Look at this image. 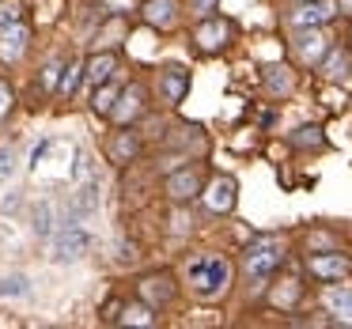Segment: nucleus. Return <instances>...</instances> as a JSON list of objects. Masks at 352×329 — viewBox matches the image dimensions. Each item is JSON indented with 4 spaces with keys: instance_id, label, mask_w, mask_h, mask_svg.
I'll return each mask as SVG.
<instances>
[{
    "instance_id": "obj_1",
    "label": "nucleus",
    "mask_w": 352,
    "mask_h": 329,
    "mask_svg": "<svg viewBox=\"0 0 352 329\" xmlns=\"http://www.w3.org/2000/svg\"><path fill=\"white\" fill-rule=\"evenodd\" d=\"M186 280H190V288L197 291L201 299H216V295H223L228 284H231V265L220 253H201V258H193L190 265H186Z\"/></svg>"
},
{
    "instance_id": "obj_2",
    "label": "nucleus",
    "mask_w": 352,
    "mask_h": 329,
    "mask_svg": "<svg viewBox=\"0 0 352 329\" xmlns=\"http://www.w3.org/2000/svg\"><path fill=\"white\" fill-rule=\"evenodd\" d=\"M280 265H284V242L280 238H258V242H250V250H246V258H243L246 276L258 280V284H265Z\"/></svg>"
},
{
    "instance_id": "obj_3",
    "label": "nucleus",
    "mask_w": 352,
    "mask_h": 329,
    "mask_svg": "<svg viewBox=\"0 0 352 329\" xmlns=\"http://www.w3.org/2000/svg\"><path fill=\"white\" fill-rule=\"evenodd\" d=\"M91 250V235H87L84 227H80L76 220H69L61 231L54 235V246H50V261H57V265H76L84 253Z\"/></svg>"
},
{
    "instance_id": "obj_4",
    "label": "nucleus",
    "mask_w": 352,
    "mask_h": 329,
    "mask_svg": "<svg viewBox=\"0 0 352 329\" xmlns=\"http://www.w3.org/2000/svg\"><path fill=\"white\" fill-rule=\"evenodd\" d=\"M231 38H235V23H231V19H220V16H205L201 27L193 31V42H197L201 54H220Z\"/></svg>"
},
{
    "instance_id": "obj_5",
    "label": "nucleus",
    "mask_w": 352,
    "mask_h": 329,
    "mask_svg": "<svg viewBox=\"0 0 352 329\" xmlns=\"http://www.w3.org/2000/svg\"><path fill=\"white\" fill-rule=\"evenodd\" d=\"M201 201H205L208 212L228 216L231 208H235V201H239V185H235V178H228V174L212 178V182H208L205 190H201Z\"/></svg>"
},
{
    "instance_id": "obj_6",
    "label": "nucleus",
    "mask_w": 352,
    "mask_h": 329,
    "mask_svg": "<svg viewBox=\"0 0 352 329\" xmlns=\"http://www.w3.org/2000/svg\"><path fill=\"white\" fill-rule=\"evenodd\" d=\"M333 16H337V0H299L296 12L288 16V23L299 31V27H322Z\"/></svg>"
},
{
    "instance_id": "obj_7",
    "label": "nucleus",
    "mask_w": 352,
    "mask_h": 329,
    "mask_svg": "<svg viewBox=\"0 0 352 329\" xmlns=\"http://www.w3.org/2000/svg\"><path fill=\"white\" fill-rule=\"evenodd\" d=\"M27 46H31V31L23 23H12L0 31V61L4 65H16L27 57Z\"/></svg>"
},
{
    "instance_id": "obj_8",
    "label": "nucleus",
    "mask_w": 352,
    "mask_h": 329,
    "mask_svg": "<svg viewBox=\"0 0 352 329\" xmlns=\"http://www.w3.org/2000/svg\"><path fill=\"white\" fill-rule=\"evenodd\" d=\"M186 91H190V69H186V65H167V69L160 72V95H163V102L178 106V102L186 99Z\"/></svg>"
},
{
    "instance_id": "obj_9",
    "label": "nucleus",
    "mask_w": 352,
    "mask_h": 329,
    "mask_svg": "<svg viewBox=\"0 0 352 329\" xmlns=\"http://www.w3.org/2000/svg\"><path fill=\"white\" fill-rule=\"evenodd\" d=\"M326 49H329V38L318 31V27H299V34H296V57L303 65H318L322 57H326Z\"/></svg>"
},
{
    "instance_id": "obj_10",
    "label": "nucleus",
    "mask_w": 352,
    "mask_h": 329,
    "mask_svg": "<svg viewBox=\"0 0 352 329\" xmlns=\"http://www.w3.org/2000/svg\"><path fill=\"white\" fill-rule=\"evenodd\" d=\"M201 190H205V182H201V170H193V167L175 170V174L167 178V197L170 201H193V197H201Z\"/></svg>"
},
{
    "instance_id": "obj_11",
    "label": "nucleus",
    "mask_w": 352,
    "mask_h": 329,
    "mask_svg": "<svg viewBox=\"0 0 352 329\" xmlns=\"http://www.w3.org/2000/svg\"><path fill=\"white\" fill-rule=\"evenodd\" d=\"M307 269L318 280H341V276L352 273V261L344 253H314V258H307Z\"/></svg>"
},
{
    "instance_id": "obj_12",
    "label": "nucleus",
    "mask_w": 352,
    "mask_h": 329,
    "mask_svg": "<svg viewBox=\"0 0 352 329\" xmlns=\"http://www.w3.org/2000/svg\"><path fill=\"white\" fill-rule=\"evenodd\" d=\"M118 102H122V106H114L110 114H114L118 125H129L133 117L144 110V87H140V84H129L125 91H118Z\"/></svg>"
},
{
    "instance_id": "obj_13",
    "label": "nucleus",
    "mask_w": 352,
    "mask_h": 329,
    "mask_svg": "<svg viewBox=\"0 0 352 329\" xmlns=\"http://www.w3.org/2000/svg\"><path fill=\"white\" fill-rule=\"evenodd\" d=\"M322 306L333 314V321H341V326H352V288H326V295H322Z\"/></svg>"
},
{
    "instance_id": "obj_14",
    "label": "nucleus",
    "mask_w": 352,
    "mask_h": 329,
    "mask_svg": "<svg viewBox=\"0 0 352 329\" xmlns=\"http://www.w3.org/2000/svg\"><path fill=\"white\" fill-rule=\"evenodd\" d=\"M144 16H148V23H152V27L170 31V27H178V0H148Z\"/></svg>"
},
{
    "instance_id": "obj_15",
    "label": "nucleus",
    "mask_w": 352,
    "mask_h": 329,
    "mask_svg": "<svg viewBox=\"0 0 352 329\" xmlns=\"http://www.w3.org/2000/svg\"><path fill=\"white\" fill-rule=\"evenodd\" d=\"M118 72V57L114 54H99L87 61V84L99 87V84H110V76Z\"/></svg>"
},
{
    "instance_id": "obj_16",
    "label": "nucleus",
    "mask_w": 352,
    "mask_h": 329,
    "mask_svg": "<svg viewBox=\"0 0 352 329\" xmlns=\"http://www.w3.org/2000/svg\"><path fill=\"white\" fill-rule=\"evenodd\" d=\"M318 65H322V76H326V80H344V76H349V54L337 49V46H329L326 57H322Z\"/></svg>"
},
{
    "instance_id": "obj_17",
    "label": "nucleus",
    "mask_w": 352,
    "mask_h": 329,
    "mask_svg": "<svg viewBox=\"0 0 352 329\" xmlns=\"http://www.w3.org/2000/svg\"><path fill=\"white\" fill-rule=\"evenodd\" d=\"M95 208H99V190H95V185H80L76 197H72V220H76V223L87 220Z\"/></svg>"
},
{
    "instance_id": "obj_18",
    "label": "nucleus",
    "mask_w": 352,
    "mask_h": 329,
    "mask_svg": "<svg viewBox=\"0 0 352 329\" xmlns=\"http://www.w3.org/2000/svg\"><path fill=\"white\" fill-rule=\"evenodd\" d=\"M27 295H31V276H23V273L0 276V299H27Z\"/></svg>"
},
{
    "instance_id": "obj_19",
    "label": "nucleus",
    "mask_w": 352,
    "mask_h": 329,
    "mask_svg": "<svg viewBox=\"0 0 352 329\" xmlns=\"http://www.w3.org/2000/svg\"><path fill=\"white\" fill-rule=\"evenodd\" d=\"M137 152H140V144H137V137H133L129 129H122L114 140H110V159H118V163L137 159Z\"/></svg>"
},
{
    "instance_id": "obj_20",
    "label": "nucleus",
    "mask_w": 352,
    "mask_h": 329,
    "mask_svg": "<svg viewBox=\"0 0 352 329\" xmlns=\"http://www.w3.org/2000/svg\"><path fill=\"white\" fill-rule=\"evenodd\" d=\"M31 231L38 238L54 235V205H50V201H38V205L31 208Z\"/></svg>"
},
{
    "instance_id": "obj_21",
    "label": "nucleus",
    "mask_w": 352,
    "mask_h": 329,
    "mask_svg": "<svg viewBox=\"0 0 352 329\" xmlns=\"http://www.w3.org/2000/svg\"><path fill=\"white\" fill-rule=\"evenodd\" d=\"M140 291H144L148 303H167V299L175 295V288H170V276H152V280L140 284Z\"/></svg>"
},
{
    "instance_id": "obj_22",
    "label": "nucleus",
    "mask_w": 352,
    "mask_h": 329,
    "mask_svg": "<svg viewBox=\"0 0 352 329\" xmlns=\"http://www.w3.org/2000/svg\"><path fill=\"white\" fill-rule=\"evenodd\" d=\"M118 321H122V326H155V310H152V303H133L122 310Z\"/></svg>"
},
{
    "instance_id": "obj_23",
    "label": "nucleus",
    "mask_w": 352,
    "mask_h": 329,
    "mask_svg": "<svg viewBox=\"0 0 352 329\" xmlns=\"http://www.w3.org/2000/svg\"><path fill=\"white\" fill-rule=\"evenodd\" d=\"M265 87L273 95H288L292 91V72L284 69V65H269L265 69Z\"/></svg>"
},
{
    "instance_id": "obj_24",
    "label": "nucleus",
    "mask_w": 352,
    "mask_h": 329,
    "mask_svg": "<svg viewBox=\"0 0 352 329\" xmlns=\"http://www.w3.org/2000/svg\"><path fill=\"white\" fill-rule=\"evenodd\" d=\"M292 144H296V148H311V152H318V148H326V137H322L318 125H303V129L292 133Z\"/></svg>"
},
{
    "instance_id": "obj_25",
    "label": "nucleus",
    "mask_w": 352,
    "mask_h": 329,
    "mask_svg": "<svg viewBox=\"0 0 352 329\" xmlns=\"http://www.w3.org/2000/svg\"><path fill=\"white\" fill-rule=\"evenodd\" d=\"M114 102H118V87L114 84H99V91H95V114H110L114 110Z\"/></svg>"
},
{
    "instance_id": "obj_26",
    "label": "nucleus",
    "mask_w": 352,
    "mask_h": 329,
    "mask_svg": "<svg viewBox=\"0 0 352 329\" xmlns=\"http://www.w3.org/2000/svg\"><path fill=\"white\" fill-rule=\"evenodd\" d=\"M19 16H23V4H19V0H0V31L19 23Z\"/></svg>"
},
{
    "instance_id": "obj_27",
    "label": "nucleus",
    "mask_w": 352,
    "mask_h": 329,
    "mask_svg": "<svg viewBox=\"0 0 352 329\" xmlns=\"http://www.w3.org/2000/svg\"><path fill=\"white\" fill-rule=\"evenodd\" d=\"M80 72H84V65H80V61H72L69 69L61 72V84H57V91H61V99H69V95H72V87H76Z\"/></svg>"
},
{
    "instance_id": "obj_28",
    "label": "nucleus",
    "mask_w": 352,
    "mask_h": 329,
    "mask_svg": "<svg viewBox=\"0 0 352 329\" xmlns=\"http://www.w3.org/2000/svg\"><path fill=\"white\" fill-rule=\"evenodd\" d=\"M296 299H299V284H296V280H284V288L273 291V303H276V306H292Z\"/></svg>"
},
{
    "instance_id": "obj_29",
    "label": "nucleus",
    "mask_w": 352,
    "mask_h": 329,
    "mask_svg": "<svg viewBox=\"0 0 352 329\" xmlns=\"http://www.w3.org/2000/svg\"><path fill=\"white\" fill-rule=\"evenodd\" d=\"M12 174H16V148L4 144V148H0V182L12 178Z\"/></svg>"
},
{
    "instance_id": "obj_30",
    "label": "nucleus",
    "mask_w": 352,
    "mask_h": 329,
    "mask_svg": "<svg viewBox=\"0 0 352 329\" xmlns=\"http://www.w3.org/2000/svg\"><path fill=\"white\" fill-rule=\"evenodd\" d=\"M87 174H91V155H87L84 148H76V167H72V178H76V182H84Z\"/></svg>"
},
{
    "instance_id": "obj_31",
    "label": "nucleus",
    "mask_w": 352,
    "mask_h": 329,
    "mask_svg": "<svg viewBox=\"0 0 352 329\" xmlns=\"http://www.w3.org/2000/svg\"><path fill=\"white\" fill-rule=\"evenodd\" d=\"M61 72H65V61H50V65H46V76H42V84H46V87H57Z\"/></svg>"
},
{
    "instance_id": "obj_32",
    "label": "nucleus",
    "mask_w": 352,
    "mask_h": 329,
    "mask_svg": "<svg viewBox=\"0 0 352 329\" xmlns=\"http://www.w3.org/2000/svg\"><path fill=\"white\" fill-rule=\"evenodd\" d=\"M12 102H16V99H12V87L4 84V80H0V122H4V117L12 114Z\"/></svg>"
},
{
    "instance_id": "obj_33",
    "label": "nucleus",
    "mask_w": 352,
    "mask_h": 329,
    "mask_svg": "<svg viewBox=\"0 0 352 329\" xmlns=\"http://www.w3.org/2000/svg\"><path fill=\"white\" fill-rule=\"evenodd\" d=\"M216 4H220V0H190V12L205 19V16H212V12H216Z\"/></svg>"
},
{
    "instance_id": "obj_34",
    "label": "nucleus",
    "mask_w": 352,
    "mask_h": 329,
    "mask_svg": "<svg viewBox=\"0 0 352 329\" xmlns=\"http://www.w3.org/2000/svg\"><path fill=\"white\" fill-rule=\"evenodd\" d=\"M0 208H4V212H16V208H19V193H12V197L4 201V205H0Z\"/></svg>"
},
{
    "instance_id": "obj_35",
    "label": "nucleus",
    "mask_w": 352,
    "mask_h": 329,
    "mask_svg": "<svg viewBox=\"0 0 352 329\" xmlns=\"http://www.w3.org/2000/svg\"><path fill=\"white\" fill-rule=\"evenodd\" d=\"M337 8H341V12H352V0H337Z\"/></svg>"
}]
</instances>
